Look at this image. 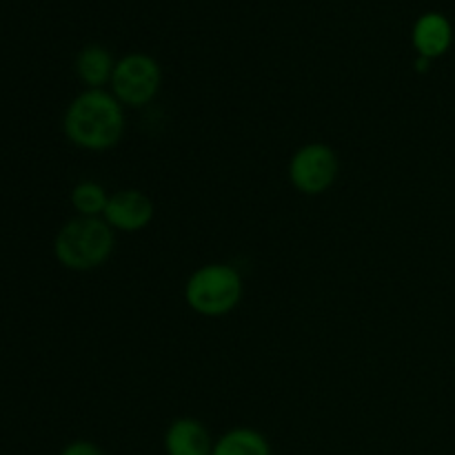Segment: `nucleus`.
Listing matches in <instances>:
<instances>
[{
    "label": "nucleus",
    "instance_id": "f257e3e1",
    "mask_svg": "<svg viewBox=\"0 0 455 455\" xmlns=\"http://www.w3.org/2000/svg\"><path fill=\"white\" fill-rule=\"evenodd\" d=\"M62 132L84 151H109L124 136V107L105 89H84L67 105Z\"/></svg>",
    "mask_w": 455,
    "mask_h": 455
},
{
    "label": "nucleus",
    "instance_id": "9d476101",
    "mask_svg": "<svg viewBox=\"0 0 455 455\" xmlns=\"http://www.w3.org/2000/svg\"><path fill=\"white\" fill-rule=\"evenodd\" d=\"M212 455H274L265 434L251 427H234L213 443Z\"/></svg>",
    "mask_w": 455,
    "mask_h": 455
},
{
    "label": "nucleus",
    "instance_id": "1a4fd4ad",
    "mask_svg": "<svg viewBox=\"0 0 455 455\" xmlns=\"http://www.w3.org/2000/svg\"><path fill=\"white\" fill-rule=\"evenodd\" d=\"M116 60L102 44H87L76 56V76L87 89H105L114 76Z\"/></svg>",
    "mask_w": 455,
    "mask_h": 455
},
{
    "label": "nucleus",
    "instance_id": "20e7f679",
    "mask_svg": "<svg viewBox=\"0 0 455 455\" xmlns=\"http://www.w3.org/2000/svg\"><path fill=\"white\" fill-rule=\"evenodd\" d=\"M160 84H163V69L158 60L149 53L133 52L116 60L109 87L120 105L140 109L158 96Z\"/></svg>",
    "mask_w": 455,
    "mask_h": 455
},
{
    "label": "nucleus",
    "instance_id": "7ed1b4c3",
    "mask_svg": "<svg viewBox=\"0 0 455 455\" xmlns=\"http://www.w3.org/2000/svg\"><path fill=\"white\" fill-rule=\"evenodd\" d=\"M243 275L227 262H209L198 267L185 283L187 307L204 318H222L231 314L243 300Z\"/></svg>",
    "mask_w": 455,
    "mask_h": 455
},
{
    "label": "nucleus",
    "instance_id": "9b49d317",
    "mask_svg": "<svg viewBox=\"0 0 455 455\" xmlns=\"http://www.w3.org/2000/svg\"><path fill=\"white\" fill-rule=\"evenodd\" d=\"M109 196L105 187L96 180H83L71 189L69 203L74 207L76 216L83 218H102Z\"/></svg>",
    "mask_w": 455,
    "mask_h": 455
},
{
    "label": "nucleus",
    "instance_id": "f03ea898",
    "mask_svg": "<svg viewBox=\"0 0 455 455\" xmlns=\"http://www.w3.org/2000/svg\"><path fill=\"white\" fill-rule=\"evenodd\" d=\"M116 247V231L105 218L76 216L58 229L53 238V256L69 271L100 269L107 265Z\"/></svg>",
    "mask_w": 455,
    "mask_h": 455
},
{
    "label": "nucleus",
    "instance_id": "0eeeda50",
    "mask_svg": "<svg viewBox=\"0 0 455 455\" xmlns=\"http://www.w3.org/2000/svg\"><path fill=\"white\" fill-rule=\"evenodd\" d=\"M216 440L207 425L196 418H176L164 431V453L167 455H212Z\"/></svg>",
    "mask_w": 455,
    "mask_h": 455
},
{
    "label": "nucleus",
    "instance_id": "ddd939ff",
    "mask_svg": "<svg viewBox=\"0 0 455 455\" xmlns=\"http://www.w3.org/2000/svg\"><path fill=\"white\" fill-rule=\"evenodd\" d=\"M429 65H431V60L429 58H422V56H418V60H416V69L420 71H429Z\"/></svg>",
    "mask_w": 455,
    "mask_h": 455
},
{
    "label": "nucleus",
    "instance_id": "6e6552de",
    "mask_svg": "<svg viewBox=\"0 0 455 455\" xmlns=\"http://www.w3.org/2000/svg\"><path fill=\"white\" fill-rule=\"evenodd\" d=\"M411 43L416 47L418 56L429 58V60L444 56L453 43L451 22H449L447 16L438 12L422 13L416 20V25H413Z\"/></svg>",
    "mask_w": 455,
    "mask_h": 455
},
{
    "label": "nucleus",
    "instance_id": "423d86ee",
    "mask_svg": "<svg viewBox=\"0 0 455 455\" xmlns=\"http://www.w3.org/2000/svg\"><path fill=\"white\" fill-rule=\"evenodd\" d=\"M156 216L154 200L140 189H120L109 196L105 218L107 225L120 234H138L147 229Z\"/></svg>",
    "mask_w": 455,
    "mask_h": 455
},
{
    "label": "nucleus",
    "instance_id": "39448f33",
    "mask_svg": "<svg viewBox=\"0 0 455 455\" xmlns=\"http://www.w3.org/2000/svg\"><path fill=\"white\" fill-rule=\"evenodd\" d=\"M340 173V160L333 147L307 142L289 160V180L305 196H320L331 189Z\"/></svg>",
    "mask_w": 455,
    "mask_h": 455
},
{
    "label": "nucleus",
    "instance_id": "f8f14e48",
    "mask_svg": "<svg viewBox=\"0 0 455 455\" xmlns=\"http://www.w3.org/2000/svg\"><path fill=\"white\" fill-rule=\"evenodd\" d=\"M58 455H105V451L89 440H74V443L65 444Z\"/></svg>",
    "mask_w": 455,
    "mask_h": 455
}]
</instances>
